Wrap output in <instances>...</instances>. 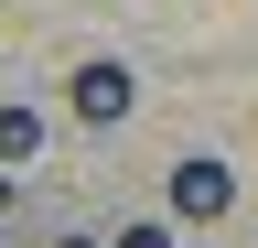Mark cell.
<instances>
[{
	"label": "cell",
	"instance_id": "5b68a950",
	"mask_svg": "<svg viewBox=\"0 0 258 248\" xmlns=\"http://www.w3.org/2000/svg\"><path fill=\"white\" fill-rule=\"evenodd\" d=\"M54 248H108V237H76V227H64V237H54Z\"/></svg>",
	"mask_w": 258,
	"mask_h": 248
},
{
	"label": "cell",
	"instance_id": "7a4b0ae2",
	"mask_svg": "<svg viewBox=\"0 0 258 248\" xmlns=\"http://www.w3.org/2000/svg\"><path fill=\"white\" fill-rule=\"evenodd\" d=\"M64 97H76V119H86V130H118V119H129V97H140V86H129V65H118V54H86V65H76V86H64Z\"/></svg>",
	"mask_w": 258,
	"mask_h": 248
},
{
	"label": "cell",
	"instance_id": "3957f363",
	"mask_svg": "<svg viewBox=\"0 0 258 248\" xmlns=\"http://www.w3.org/2000/svg\"><path fill=\"white\" fill-rule=\"evenodd\" d=\"M32 151H43V119H32V108H0V162H32Z\"/></svg>",
	"mask_w": 258,
	"mask_h": 248
},
{
	"label": "cell",
	"instance_id": "6da1fadb",
	"mask_svg": "<svg viewBox=\"0 0 258 248\" xmlns=\"http://www.w3.org/2000/svg\"><path fill=\"white\" fill-rule=\"evenodd\" d=\"M161 205H172L183 227H215V216L237 205V173H226V162H205V151H194V162H172V183H161Z\"/></svg>",
	"mask_w": 258,
	"mask_h": 248
},
{
	"label": "cell",
	"instance_id": "277c9868",
	"mask_svg": "<svg viewBox=\"0 0 258 248\" xmlns=\"http://www.w3.org/2000/svg\"><path fill=\"white\" fill-rule=\"evenodd\" d=\"M108 248H172V227H161V216H129V227H118Z\"/></svg>",
	"mask_w": 258,
	"mask_h": 248
}]
</instances>
